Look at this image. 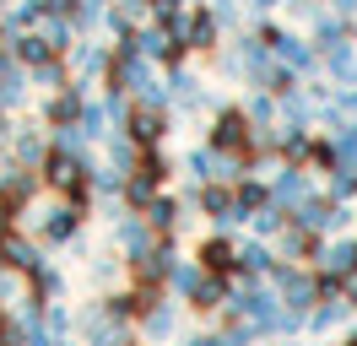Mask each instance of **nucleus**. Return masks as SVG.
<instances>
[{"label":"nucleus","instance_id":"10","mask_svg":"<svg viewBox=\"0 0 357 346\" xmlns=\"http://www.w3.org/2000/svg\"><path fill=\"white\" fill-rule=\"evenodd\" d=\"M238 265H244V271H271V255L260 243H249V249H238Z\"/></svg>","mask_w":357,"mask_h":346},{"label":"nucleus","instance_id":"4","mask_svg":"<svg viewBox=\"0 0 357 346\" xmlns=\"http://www.w3.org/2000/svg\"><path fill=\"white\" fill-rule=\"evenodd\" d=\"M44 238L49 243H66V238H76V206H54V211H44Z\"/></svg>","mask_w":357,"mask_h":346},{"label":"nucleus","instance_id":"1","mask_svg":"<svg viewBox=\"0 0 357 346\" xmlns=\"http://www.w3.org/2000/svg\"><path fill=\"white\" fill-rule=\"evenodd\" d=\"M249 146H255V130H249V114H244V108L217 114V125H211V151L233 157V151H249Z\"/></svg>","mask_w":357,"mask_h":346},{"label":"nucleus","instance_id":"11","mask_svg":"<svg viewBox=\"0 0 357 346\" xmlns=\"http://www.w3.org/2000/svg\"><path fill=\"white\" fill-rule=\"evenodd\" d=\"M146 330H152V336H168V330H174V314H168V308H146Z\"/></svg>","mask_w":357,"mask_h":346},{"label":"nucleus","instance_id":"3","mask_svg":"<svg viewBox=\"0 0 357 346\" xmlns=\"http://www.w3.org/2000/svg\"><path fill=\"white\" fill-rule=\"evenodd\" d=\"M162 108H135L130 114V135L135 141H141V146H157V141H162Z\"/></svg>","mask_w":357,"mask_h":346},{"label":"nucleus","instance_id":"14","mask_svg":"<svg viewBox=\"0 0 357 346\" xmlns=\"http://www.w3.org/2000/svg\"><path fill=\"white\" fill-rule=\"evenodd\" d=\"M347 108H352V114H357V92H352V98H347Z\"/></svg>","mask_w":357,"mask_h":346},{"label":"nucleus","instance_id":"9","mask_svg":"<svg viewBox=\"0 0 357 346\" xmlns=\"http://www.w3.org/2000/svg\"><path fill=\"white\" fill-rule=\"evenodd\" d=\"M17 157H22L27 168H33V163H44V141H38L33 130H27V135H17Z\"/></svg>","mask_w":357,"mask_h":346},{"label":"nucleus","instance_id":"8","mask_svg":"<svg viewBox=\"0 0 357 346\" xmlns=\"http://www.w3.org/2000/svg\"><path fill=\"white\" fill-rule=\"evenodd\" d=\"M174 216H178V206H174V200H162V195H157L152 206H146V227H174Z\"/></svg>","mask_w":357,"mask_h":346},{"label":"nucleus","instance_id":"2","mask_svg":"<svg viewBox=\"0 0 357 346\" xmlns=\"http://www.w3.org/2000/svg\"><path fill=\"white\" fill-rule=\"evenodd\" d=\"M233 265H238V249H233L227 238H206L201 243V271L206 276H227Z\"/></svg>","mask_w":357,"mask_h":346},{"label":"nucleus","instance_id":"12","mask_svg":"<svg viewBox=\"0 0 357 346\" xmlns=\"http://www.w3.org/2000/svg\"><path fill=\"white\" fill-rule=\"evenodd\" d=\"M335 6H341V11H347V17H352V11H357V0H335Z\"/></svg>","mask_w":357,"mask_h":346},{"label":"nucleus","instance_id":"13","mask_svg":"<svg viewBox=\"0 0 357 346\" xmlns=\"http://www.w3.org/2000/svg\"><path fill=\"white\" fill-rule=\"evenodd\" d=\"M190 346H222V341H211V336H201V341H190Z\"/></svg>","mask_w":357,"mask_h":346},{"label":"nucleus","instance_id":"6","mask_svg":"<svg viewBox=\"0 0 357 346\" xmlns=\"http://www.w3.org/2000/svg\"><path fill=\"white\" fill-rule=\"evenodd\" d=\"M276 54H282V65H292V70H309V65H314V49H309V43L282 38V33H276Z\"/></svg>","mask_w":357,"mask_h":346},{"label":"nucleus","instance_id":"5","mask_svg":"<svg viewBox=\"0 0 357 346\" xmlns=\"http://www.w3.org/2000/svg\"><path fill=\"white\" fill-rule=\"evenodd\" d=\"M276 200H282V206H303V200H309V179L298 168L282 173V179H276Z\"/></svg>","mask_w":357,"mask_h":346},{"label":"nucleus","instance_id":"15","mask_svg":"<svg viewBox=\"0 0 357 346\" xmlns=\"http://www.w3.org/2000/svg\"><path fill=\"white\" fill-rule=\"evenodd\" d=\"M347 346H357V330H352V336H347Z\"/></svg>","mask_w":357,"mask_h":346},{"label":"nucleus","instance_id":"7","mask_svg":"<svg viewBox=\"0 0 357 346\" xmlns=\"http://www.w3.org/2000/svg\"><path fill=\"white\" fill-rule=\"evenodd\" d=\"M217 43V22H211V11H195L190 17V49H211Z\"/></svg>","mask_w":357,"mask_h":346}]
</instances>
